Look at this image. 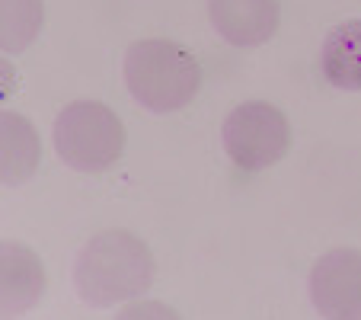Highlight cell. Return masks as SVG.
<instances>
[{
  "mask_svg": "<svg viewBox=\"0 0 361 320\" xmlns=\"http://www.w3.org/2000/svg\"><path fill=\"white\" fill-rule=\"evenodd\" d=\"M45 295V266L23 240H0V317H23Z\"/></svg>",
  "mask_w": 361,
  "mask_h": 320,
  "instance_id": "8992f818",
  "label": "cell"
},
{
  "mask_svg": "<svg viewBox=\"0 0 361 320\" xmlns=\"http://www.w3.org/2000/svg\"><path fill=\"white\" fill-rule=\"evenodd\" d=\"M42 160L39 129L23 112L0 109V186H23Z\"/></svg>",
  "mask_w": 361,
  "mask_h": 320,
  "instance_id": "ba28073f",
  "label": "cell"
},
{
  "mask_svg": "<svg viewBox=\"0 0 361 320\" xmlns=\"http://www.w3.org/2000/svg\"><path fill=\"white\" fill-rule=\"evenodd\" d=\"M16 90V68L4 58V52H0V102L10 100Z\"/></svg>",
  "mask_w": 361,
  "mask_h": 320,
  "instance_id": "8fae6325",
  "label": "cell"
},
{
  "mask_svg": "<svg viewBox=\"0 0 361 320\" xmlns=\"http://www.w3.org/2000/svg\"><path fill=\"white\" fill-rule=\"evenodd\" d=\"M55 150L77 173H102L125 150V125L112 106L99 100L68 102L55 119Z\"/></svg>",
  "mask_w": 361,
  "mask_h": 320,
  "instance_id": "3957f363",
  "label": "cell"
},
{
  "mask_svg": "<svg viewBox=\"0 0 361 320\" xmlns=\"http://www.w3.org/2000/svg\"><path fill=\"white\" fill-rule=\"evenodd\" d=\"M310 301L329 320H361V250L339 247L323 253L310 269Z\"/></svg>",
  "mask_w": 361,
  "mask_h": 320,
  "instance_id": "5b68a950",
  "label": "cell"
},
{
  "mask_svg": "<svg viewBox=\"0 0 361 320\" xmlns=\"http://www.w3.org/2000/svg\"><path fill=\"white\" fill-rule=\"evenodd\" d=\"M125 87L147 112H179L198 96L204 71L185 45L173 39H137L125 52Z\"/></svg>",
  "mask_w": 361,
  "mask_h": 320,
  "instance_id": "7a4b0ae2",
  "label": "cell"
},
{
  "mask_svg": "<svg viewBox=\"0 0 361 320\" xmlns=\"http://www.w3.org/2000/svg\"><path fill=\"white\" fill-rule=\"evenodd\" d=\"M157 263L137 234L112 227L87 240L74 263V288L83 304L116 307L154 285Z\"/></svg>",
  "mask_w": 361,
  "mask_h": 320,
  "instance_id": "6da1fadb",
  "label": "cell"
},
{
  "mask_svg": "<svg viewBox=\"0 0 361 320\" xmlns=\"http://www.w3.org/2000/svg\"><path fill=\"white\" fill-rule=\"evenodd\" d=\"M221 141L240 170L259 173L275 167L291 150V122L272 102L250 100L227 112Z\"/></svg>",
  "mask_w": 361,
  "mask_h": 320,
  "instance_id": "277c9868",
  "label": "cell"
},
{
  "mask_svg": "<svg viewBox=\"0 0 361 320\" xmlns=\"http://www.w3.org/2000/svg\"><path fill=\"white\" fill-rule=\"evenodd\" d=\"M214 32L233 48H259L279 32V0H208Z\"/></svg>",
  "mask_w": 361,
  "mask_h": 320,
  "instance_id": "52a82bcc",
  "label": "cell"
},
{
  "mask_svg": "<svg viewBox=\"0 0 361 320\" xmlns=\"http://www.w3.org/2000/svg\"><path fill=\"white\" fill-rule=\"evenodd\" d=\"M320 68L336 90H361V20L329 29L320 48Z\"/></svg>",
  "mask_w": 361,
  "mask_h": 320,
  "instance_id": "9c48e42d",
  "label": "cell"
},
{
  "mask_svg": "<svg viewBox=\"0 0 361 320\" xmlns=\"http://www.w3.org/2000/svg\"><path fill=\"white\" fill-rule=\"evenodd\" d=\"M45 23L42 0H0V52L20 55L39 39Z\"/></svg>",
  "mask_w": 361,
  "mask_h": 320,
  "instance_id": "30bf717a",
  "label": "cell"
}]
</instances>
